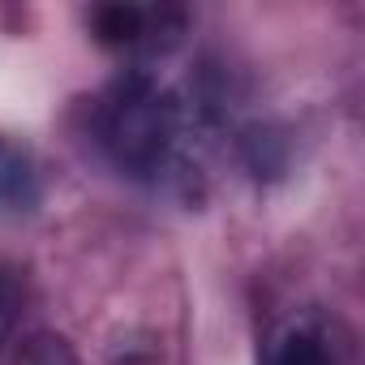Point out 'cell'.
<instances>
[{
    "mask_svg": "<svg viewBox=\"0 0 365 365\" xmlns=\"http://www.w3.org/2000/svg\"><path fill=\"white\" fill-rule=\"evenodd\" d=\"M99 146L108 159L138 180L172 172L180 150V103L146 73L120 78L99 99Z\"/></svg>",
    "mask_w": 365,
    "mask_h": 365,
    "instance_id": "1",
    "label": "cell"
},
{
    "mask_svg": "<svg viewBox=\"0 0 365 365\" xmlns=\"http://www.w3.org/2000/svg\"><path fill=\"white\" fill-rule=\"evenodd\" d=\"M91 31L108 48L142 52V48H159V43L176 39L185 31V14L155 9V5H99V9H91Z\"/></svg>",
    "mask_w": 365,
    "mask_h": 365,
    "instance_id": "2",
    "label": "cell"
},
{
    "mask_svg": "<svg viewBox=\"0 0 365 365\" xmlns=\"http://www.w3.org/2000/svg\"><path fill=\"white\" fill-rule=\"evenodd\" d=\"M267 365H348V344L327 322H292L275 339Z\"/></svg>",
    "mask_w": 365,
    "mask_h": 365,
    "instance_id": "3",
    "label": "cell"
},
{
    "mask_svg": "<svg viewBox=\"0 0 365 365\" xmlns=\"http://www.w3.org/2000/svg\"><path fill=\"white\" fill-rule=\"evenodd\" d=\"M14 365H82V361H78V352L69 348L65 335H56V331H39V335H31V339L18 348Z\"/></svg>",
    "mask_w": 365,
    "mask_h": 365,
    "instance_id": "4",
    "label": "cell"
},
{
    "mask_svg": "<svg viewBox=\"0 0 365 365\" xmlns=\"http://www.w3.org/2000/svg\"><path fill=\"white\" fill-rule=\"evenodd\" d=\"M31 198H35V176L26 172V163L9 146H0V202L26 207Z\"/></svg>",
    "mask_w": 365,
    "mask_h": 365,
    "instance_id": "5",
    "label": "cell"
},
{
    "mask_svg": "<svg viewBox=\"0 0 365 365\" xmlns=\"http://www.w3.org/2000/svg\"><path fill=\"white\" fill-rule=\"evenodd\" d=\"M14 322H18V288L9 275H0V344L9 339Z\"/></svg>",
    "mask_w": 365,
    "mask_h": 365,
    "instance_id": "6",
    "label": "cell"
}]
</instances>
